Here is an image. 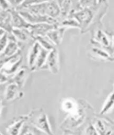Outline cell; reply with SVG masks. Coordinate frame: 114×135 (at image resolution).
Wrapping results in <instances>:
<instances>
[{
    "label": "cell",
    "instance_id": "obj_14",
    "mask_svg": "<svg viewBox=\"0 0 114 135\" xmlns=\"http://www.w3.org/2000/svg\"><path fill=\"white\" fill-rule=\"evenodd\" d=\"M41 48V47L36 41H35L33 43L30 48L27 57V62L30 70H31L35 64L37 57L39 54Z\"/></svg>",
    "mask_w": 114,
    "mask_h": 135
},
{
    "label": "cell",
    "instance_id": "obj_21",
    "mask_svg": "<svg viewBox=\"0 0 114 135\" xmlns=\"http://www.w3.org/2000/svg\"><path fill=\"white\" fill-rule=\"evenodd\" d=\"M8 42V37L7 33L4 32L2 35L0 36V54L5 49Z\"/></svg>",
    "mask_w": 114,
    "mask_h": 135
},
{
    "label": "cell",
    "instance_id": "obj_26",
    "mask_svg": "<svg viewBox=\"0 0 114 135\" xmlns=\"http://www.w3.org/2000/svg\"><path fill=\"white\" fill-rule=\"evenodd\" d=\"M13 56H12V57H13ZM12 57H0V70H2V69L3 68V67L4 65V64H5L6 62L9 59H10Z\"/></svg>",
    "mask_w": 114,
    "mask_h": 135
},
{
    "label": "cell",
    "instance_id": "obj_11",
    "mask_svg": "<svg viewBox=\"0 0 114 135\" xmlns=\"http://www.w3.org/2000/svg\"><path fill=\"white\" fill-rule=\"evenodd\" d=\"M0 30L7 33L12 32L13 27L9 10L0 9Z\"/></svg>",
    "mask_w": 114,
    "mask_h": 135
},
{
    "label": "cell",
    "instance_id": "obj_16",
    "mask_svg": "<svg viewBox=\"0 0 114 135\" xmlns=\"http://www.w3.org/2000/svg\"><path fill=\"white\" fill-rule=\"evenodd\" d=\"M62 109L66 113L71 114L76 112L80 105L76 101L71 98L65 99L62 103Z\"/></svg>",
    "mask_w": 114,
    "mask_h": 135
},
{
    "label": "cell",
    "instance_id": "obj_13",
    "mask_svg": "<svg viewBox=\"0 0 114 135\" xmlns=\"http://www.w3.org/2000/svg\"><path fill=\"white\" fill-rule=\"evenodd\" d=\"M12 33L18 42L28 43L35 42L34 37L28 29L25 28H13Z\"/></svg>",
    "mask_w": 114,
    "mask_h": 135
},
{
    "label": "cell",
    "instance_id": "obj_31",
    "mask_svg": "<svg viewBox=\"0 0 114 135\" xmlns=\"http://www.w3.org/2000/svg\"></svg>",
    "mask_w": 114,
    "mask_h": 135
},
{
    "label": "cell",
    "instance_id": "obj_32",
    "mask_svg": "<svg viewBox=\"0 0 114 135\" xmlns=\"http://www.w3.org/2000/svg\"></svg>",
    "mask_w": 114,
    "mask_h": 135
},
{
    "label": "cell",
    "instance_id": "obj_1",
    "mask_svg": "<svg viewBox=\"0 0 114 135\" xmlns=\"http://www.w3.org/2000/svg\"><path fill=\"white\" fill-rule=\"evenodd\" d=\"M27 115V121H29L33 127L47 135H54L51 129L48 117L44 109H34Z\"/></svg>",
    "mask_w": 114,
    "mask_h": 135
},
{
    "label": "cell",
    "instance_id": "obj_8",
    "mask_svg": "<svg viewBox=\"0 0 114 135\" xmlns=\"http://www.w3.org/2000/svg\"><path fill=\"white\" fill-rule=\"evenodd\" d=\"M23 93L18 86L12 81H9L4 91V100L7 102H11L16 98H21L23 97Z\"/></svg>",
    "mask_w": 114,
    "mask_h": 135
},
{
    "label": "cell",
    "instance_id": "obj_3",
    "mask_svg": "<svg viewBox=\"0 0 114 135\" xmlns=\"http://www.w3.org/2000/svg\"><path fill=\"white\" fill-rule=\"evenodd\" d=\"M92 123L99 135H112L113 131V124L110 120L101 117H95Z\"/></svg>",
    "mask_w": 114,
    "mask_h": 135
},
{
    "label": "cell",
    "instance_id": "obj_24",
    "mask_svg": "<svg viewBox=\"0 0 114 135\" xmlns=\"http://www.w3.org/2000/svg\"><path fill=\"white\" fill-rule=\"evenodd\" d=\"M7 1L8 2L12 8L17 9L22 5L25 0H7Z\"/></svg>",
    "mask_w": 114,
    "mask_h": 135
},
{
    "label": "cell",
    "instance_id": "obj_29",
    "mask_svg": "<svg viewBox=\"0 0 114 135\" xmlns=\"http://www.w3.org/2000/svg\"><path fill=\"white\" fill-rule=\"evenodd\" d=\"M0 135H3V134H2L1 132H0Z\"/></svg>",
    "mask_w": 114,
    "mask_h": 135
},
{
    "label": "cell",
    "instance_id": "obj_18",
    "mask_svg": "<svg viewBox=\"0 0 114 135\" xmlns=\"http://www.w3.org/2000/svg\"><path fill=\"white\" fill-rule=\"evenodd\" d=\"M113 95L114 94L113 91L108 95L107 98L103 104L101 110L100 112V114L101 115H105L112 109L113 107Z\"/></svg>",
    "mask_w": 114,
    "mask_h": 135
},
{
    "label": "cell",
    "instance_id": "obj_12",
    "mask_svg": "<svg viewBox=\"0 0 114 135\" xmlns=\"http://www.w3.org/2000/svg\"><path fill=\"white\" fill-rule=\"evenodd\" d=\"M21 50L20 44L16 40H8L5 49L0 54V57H10L20 52Z\"/></svg>",
    "mask_w": 114,
    "mask_h": 135
},
{
    "label": "cell",
    "instance_id": "obj_7",
    "mask_svg": "<svg viewBox=\"0 0 114 135\" xmlns=\"http://www.w3.org/2000/svg\"><path fill=\"white\" fill-rule=\"evenodd\" d=\"M9 11L11 14L13 28H29L31 24L28 23L16 9L11 8Z\"/></svg>",
    "mask_w": 114,
    "mask_h": 135
},
{
    "label": "cell",
    "instance_id": "obj_23",
    "mask_svg": "<svg viewBox=\"0 0 114 135\" xmlns=\"http://www.w3.org/2000/svg\"><path fill=\"white\" fill-rule=\"evenodd\" d=\"M11 77L7 75L2 70H0V84L8 83L11 80Z\"/></svg>",
    "mask_w": 114,
    "mask_h": 135
},
{
    "label": "cell",
    "instance_id": "obj_22",
    "mask_svg": "<svg viewBox=\"0 0 114 135\" xmlns=\"http://www.w3.org/2000/svg\"><path fill=\"white\" fill-rule=\"evenodd\" d=\"M85 135H99L92 122H90L87 124V126L85 130Z\"/></svg>",
    "mask_w": 114,
    "mask_h": 135
},
{
    "label": "cell",
    "instance_id": "obj_6",
    "mask_svg": "<svg viewBox=\"0 0 114 135\" xmlns=\"http://www.w3.org/2000/svg\"><path fill=\"white\" fill-rule=\"evenodd\" d=\"M58 26V25H54V24L47 23L33 24V25L31 24V25L28 30L35 40V38L37 36H46V33L49 31Z\"/></svg>",
    "mask_w": 114,
    "mask_h": 135
},
{
    "label": "cell",
    "instance_id": "obj_2",
    "mask_svg": "<svg viewBox=\"0 0 114 135\" xmlns=\"http://www.w3.org/2000/svg\"><path fill=\"white\" fill-rule=\"evenodd\" d=\"M94 7L81 8L72 12L69 16L73 17L78 22L80 27V30L82 33L89 30L93 21L95 13Z\"/></svg>",
    "mask_w": 114,
    "mask_h": 135
},
{
    "label": "cell",
    "instance_id": "obj_15",
    "mask_svg": "<svg viewBox=\"0 0 114 135\" xmlns=\"http://www.w3.org/2000/svg\"><path fill=\"white\" fill-rule=\"evenodd\" d=\"M90 54L94 57L101 60L113 61V57L106 50L98 46H94L90 50Z\"/></svg>",
    "mask_w": 114,
    "mask_h": 135
},
{
    "label": "cell",
    "instance_id": "obj_30",
    "mask_svg": "<svg viewBox=\"0 0 114 135\" xmlns=\"http://www.w3.org/2000/svg\"><path fill=\"white\" fill-rule=\"evenodd\" d=\"M67 135H73V134H67Z\"/></svg>",
    "mask_w": 114,
    "mask_h": 135
},
{
    "label": "cell",
    "instance_id": "obj_9",
    "mask_svg": "<svg viewBox=\"0 0 114 135\" xmlns=\"http://www.w3.org/2000/svg\"><path fill=\"white\" fill-rule=\"evenodd\" d=\"M66 28L58 26L46 33V37L56 46L59 45L63 40Z\"/></svg>",
    "mask_w": 114,
    "mask_h": 135
},
{
    "label": "cell",
    "instance_id": "obj_4",
    "mask_svg": "<svg viewBox=\"0 0 114 135\" xmlns=\"http://www.w3.org/2000/svg\"><path fill=\"white\" fill-rule=\"evenodd\" d=\"M45 67L54 74H57L59 73L60 70L59 53L56 47L49 51Z\"/></svg>",
    "mask_w": 114,
    "mask_h": 135
},
{
    "label": "cell",
    "instance_id": "obj_17",
    "mask_svg": "<svg viewBox=\"0 0 114 135\" xmlns=\"http://www.w3.org/2000/svg\"><path fill=\"white\" fill-rule=\"evenodd\" d=\"M49 51H47L43 49L42 47L41 48L39 54L38 55L37 59L35 62V64L31 71H36L39 69L44 68Z\"/></svg>",
    "mask_w": 114,
    "mask_h": 135
},
{
    "label": "cell",
    "instance_id": "obj_28",
    "mask_svg": "<svg viewBox=\"0 0 114 135\" xmlns=\"http://www.w3.org/2000/svg\"><path fill=\"white\" fill-rule=\"evenodd\" d=\"M2 108V100H1V98H0V115H1Z\"/></svg>",
    "mask_w": 114,
    "mask_h": 135
},
{
    "label": "cell",
    "instance_id": "obj_19",
    "mask_svg": "<svg viewBox=\"0 0 114 135\" xmlns=\"http://www.w3.org/2000/svg\"><path fill=\"white\" fill-rule=\"evenodd\" d=\"M35 41H36L41 47L47 51H50L56 47V46L45 36H37L35 38Z\"/></svg>",
    "mask_w": 114,
    "mask_h": 135
},
{
    "label": "cell",
    "instance_id": "obj_25",
    "mask_svg": "<svg viewBox=\"0 0 114 135\" xmlns=\"http://www.w3.org/2000/svg\"><path fill=\"white\" fill-rule=\"evenodd\" d=\"M11 6L7 0H0V9L2 10H9Z\"/></svg>",
    "mask_w": 114,
    "mask_h": 135
},
{
    "label": "cell",
    "instance_id": "obj_27",
    "mask_svg": "<svg viewBox=\"0 0 114 135\" xmlns=\"http://www.w3.org/2000/svg\"><path fill=\"white\" fill-rule=\"evenodd\" d=\"M53 1H54L57 4H58L60 7V6L63 4V3L65 1V0H53Z\"/></svg>",
    "mask_w": 114,
    "mask_h": 135
},
{
    "label": "cell",
    "instance_id": "obj_5",
    "mask_svg": "<svg viewBox=\"0 0 114 135\" xmlns=\"http://www.w3.org/2000/svg\"><path fill=\"white\" fill-rule=\"evenodd\" d=\"M28 120V115H23L14 119L6 127L8 135H20L22 128Z\"/></svg>",
    "mask_w": 114,
    "mask_h": 135
},
{
    "label": "cell",
    "instance_id": "obj_10",
    "mask_svg": "<svg viewBox=\"0 0 114 135\" xmlns=\"http://www.w3.org/2000/svg\"><path fill=\"white\" fill-rule=\"evenodd\" d=\"M28 69L25 66H21L12 77L10 81L15 83L21 90L24 86L28 77Z\"/></svg>",
    "mask_w": 114,
    "mask_h": 135
},
{
    "label": "cell",
    "instance_id": "obj_20",
    "mask_svg": "<svg viewBox=\"0 0 114 135\" xmlns=\"http://www.w3.org/2000/svg\"><path fill=\"white\" fill-rule=\"evenodd\" d=\"M20 135H42L41 131L34 127H29L27 126H23Z\"/></svg>",
    "mask_w": 114,
    "mask_h": 135
}]
</instances>
